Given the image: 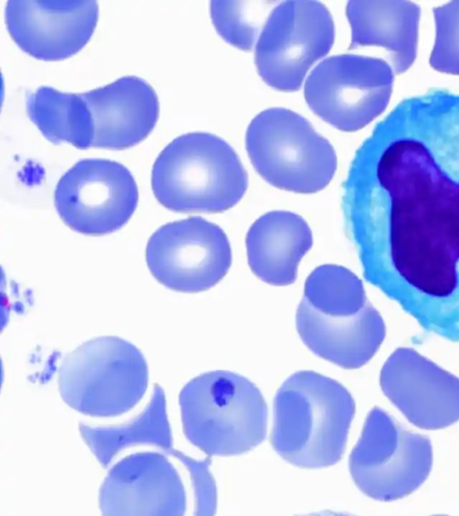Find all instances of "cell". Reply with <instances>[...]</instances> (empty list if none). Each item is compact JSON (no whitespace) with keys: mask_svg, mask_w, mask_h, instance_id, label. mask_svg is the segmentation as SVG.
I'll return each mask as SVG.
<instances>
[{"mask_svg":"<svg viewBox=\"0 0 459 516\" xmlns=\"http://www.w3.org/2000/svg\"><path fill=\"white\" fill-rule=\"evenodd\" d=\"M389 198L387 245L398 299L459 312V183L420 142H392L377 166Z\"/></svg>","mask_w":459,"mask_h":516,"instance_id":"cell-1","label":"cell"},{"mask_svg":"<svg viewBox=\"0 0 459 516\" xmlns=\"http://www.w3.org/2000/svg\"><path fill=\"white\" fill-rule=\"evenodd\" d=\"M355 402L337 381L299 371L279 388L273 400L271 443L288 462L320 469L342 457Z\"/></svg>","mask_w":459,"mask_h":516,"instance_id":"cell-2","label":"cell"},{"mask_svg":"<svg viewBox=\"0 0 459 516\" xmlns=\"http://www.w3.org/2000/svg\"><path fill=\"white\" fill-rule=\"evenodd\" d=\"M152 188L178 212H222L247 188V175L233 148L208 133L181 135L167 145L152 170Z\"/></svg>","mask_w":459,"mask_h":516,"instance_id":"cell-3","label":"cell"},{"mask_svg":"<svg viewBox=\"0 0 459 516\" xmlns=\"http://www.w3.org/2000/svg\"><path fill=\"white\" fill-rule=\"evenodd\" d=\"M183 431L209 456L245 453L266 437L267 406L259 389L229 371L202 374L180 391Z\"/></svg>","mask_w":459,"mask_h":516,"instance_id":"cell-4","label":"cell"},{"mask_svg":"<svg viewBox=\"0 0 459 516\" xmlns=\"http://www.w3.org/2000/svg\"><path fill=\"white\" fill-rule=\"evenodd\" d=\"M149 369L141 350L114 336L90 340L68 353L57 371L64 402L94 417L128 412L144 396Z\"/></svg>","mask_w":459,"mask_h":516,"instance_id":"cell-5","label":"cell"},{"mask_svg":"<svg viewBox=\"0 0 459 516\" xmlns=\"http://www.w3.org/2000/svg\"><path fill=\"white\" fill-rule=\"evenodd\" d=\"M246 149L266 182L294 193L324 189L337 168L330 142L306 118L282 108L265 109L251 121Z\"/></svg>","mask_w":459,"mask_h":516,"instance_id":"cell-6","label":"cell"},{"mask_svg":"<svg viewBox=\"0 0 459 516\" xmlns=\"http://www.w3.org/2000/svg\"><path fill=\"white\" fill-rule=\"evenodd\" d=\"M433 462L429 439L401 426L387 412L373 408L352 449L349 469L366 495L382 502L407 496L428 478Z\"/></svg>","mask_w":459,"mask_h":516,"instance_id":"cell-7","label":"cell"},{"mask_svg":"<svg viewBox=\"0 0 459 516\" xmlns=\"http://www.w3.org/2000/svg\"><path fill=\"white\" fill-rule=\"evenodd\" d=\"M334 40L326 7L316 1H285L273 7L255 45L257 72L273 89L294 91Z\"/></svg>","mask_w":459,"mask_h":516,"instance_id":"cell-8","label":"cell"},{"mask_svg":"<svg viewBox=\"0 0 459 516\" xmlns=\"http://www.w3.org/2000/svg\"><path fill=\"white\" fill-rule=\"evenodd\" d=\"M394 73L380 58L339 55L319 63L308 75L304 96L310 109L335 128L361 129L386 108Z\"/></svg>","mask_w":459,"mask_h":516,"instance_id":"cell-9","label":"cell"},{"mask_svg":"<svg viewBox=\"0 0 459 516\" xmlns=\"http://www.w3.org/2000/svg\"><path fill=\"white\" fill-rule=\"evenodd\" d=\"M54 199L60 218L70 228L102 236L130 219L137 206L138 190L132 174L122 164L86 159L60 177Z\"/></svg>","mask_w":459,"mask_h":516,"instance_id":"cell-10","label":"cell"},{"mask_svg":"<svg viewBox=\"0 0 459 516\" xmlns=\"http://www.w3.org/2000/svg\"><path fill=\"white\" fill-rule=\"evenodd\" d=\"M145 256L150 271L160 284L185 293L211 288L231 264L227 235L201 217L159 228L147 243Z\"/></svg>","mask_w":459,"mask_h":516,"instance_id":"cell-11","label":"cell"},{"mask_svg":"<svg viewBox=\"0 0 459 516\" xmlns=\"http://www.w3.org/2000/svg\"><path fill=\"white\" fill-rule=\"evenodd\" d=\"M385 395L414 426L427 430L459 420V378L411 348H398L380 372Z\"/></svg>","mask_w":459,"mask_h":516,"instance_id":"cell-12","label":"cell"},{"mask_svg":"<svg viewBox=\"0 0 459 516\" xmlns=\"http://www.w3.org/2000/svg\"><path fill=\"white\" fill-rule=\"evenodd\" d=\"M99 507L104 516H182L186 493L165 455L142 452L126 456L108 470Z\"/></svg>","mask_w":459,"mask_h":516,"instance_id":"cell-13","label":"cell"},{"mask_svg":"<svg viewBox=\"0 0 459 516\" xmlns=\"http://www.w3.org/2000/svg\"><path fill=\"white\" fill-rule=\"evenodd\" d=\"M99 18L96 1L9 0L7 30L30 56L58 61L79 52L91 39Z\"/></svg>","mask_w":459,"mask_h":516,"instance_id":"cell-14","label":"cell"},{"mask_svg":"<svg viewBox=\"0 0 459 516\" xmlns=\"http://www.w3.org/2000/svg\"><path fill=\"white\" fill-rule=\"evenodd\" d=\"M81 95L92 117L91 147L124 150L134 146L149 135L159 117L155 91L135 76Z\"/></svg>","mask_w":459,"mask_h":516,"instance_id":"cell-15","label":"cell"},{"mask_svg":"<svg viewBox=\"0 0 459 516\" xmlns=\"http://www.w3.org/2000/svg\"><path fill=\"white\" fill-rule=\"evenodd\" d=\"M296 325L300 339L313 353L346 369L367 364L385 336V322L370 303L353 315L333 317L318 312L303 298Z\"/></svg>","mask_w":459,"mask_h":516,"instance_id":"cell-16","label":"cell"},{"mask_svg":"<svg viewBox=\"0 0 459 516\" xmlns=\"http://www.w3.org/2000/svg\"><path fill=\"white\" fill-rule=\"evenodd\" d=\"M312 245V231L306 220L287 211H273L261 216L246 237L251 271L274 286L296 280L299 263Z\"/></svg>","mask_w":459,"mask_h":516,"instance_id":"cell-17","label":"cell"},{"mask_svg":"<svg viewBox=\"0 0 459 516\" xmlns=\"http://www.w3.org/2000/svg\"><path fill=\"white\" fill-rule=\"evenodd\" d=\"M346 15L351 29L350 48L380 46L390 52L393 70L401 74L417 55L420 8L410 1L352 0Z\"/></svg>","mask_w":459,"mask_h":516,"instance_id":"cell-18","label":"cell"},{"mask_svg":"<svg viewBox=\"0 0 459 516\" xmlns=\"http://www.w3.org/2000/svg\"><path fill=\"white\" fill-rule=\"evenodd\" d=\"M26 109L30 119L49 142H66L81 150L91 147L92 117L81 94L63 93L43 86L27 97Z\"/></svg>","mask_w":459,"mask_h":516,"instance_id":"cell-19","label":"cell"},{"mask_svg":"<svg viewBox=\"0 0 459 516\" xmlns=\"http://www.w3.org/2000/svg\"><path fill=\"white\" fill-rule=\"evenodd\" d=\"M80 432L103 467H107L113 457L127 446L150 443L169 448L171 445V433L162 389L155 385L152 401L134 421L114 427L81 425Z\"/></svg>","mask_w":459,"mask_h":516,"instance_id":"cell-20","label":"cell"},{"mask_svg":"<svg viewBox=\"0 0 459 516\" xmlns=\"http://www.w3.org/2000/svg\"><path fill=\"white\" fill-rule=\"evenodd\" d=\"M304 298L318 312L333 317L358 314L368 303L361 280L340 265L316 267L305 283Z\"/></svg>","mask_w":459,"mask_h":516,"instance_id":"cell-21","label":"cell"},{"mask_svg":"<svg viewBox=\"0 0 459 516\" xmlns=\"http://www.w3.org/2000/svg\"><path fill=\"white\" fill-rule=\"evenodd\" d=\"M273 2L212 1L211 17L220 34L230 45L250 50L259 38Z\"/></svg>","mask_w":459,"mask_h":516,"instance_id":"cell-22","label":"cell"},{"mask_svg":"<svg viewBox=\"0 0 459 516\" xmlns=\"http://www.w3.org/2000/svg\"><path fill=\"white\" fill-rule=\"evenodd\" d=\"M436 38L429 63L435 70L459 75V1L433 9Z\"/></svg>","mask_w":459,"mask_h":516,"instance_id":"cell-23","label":"cell"},{"mask_svg":"<svg viewBox=\"0 0 459 516\" xmlns=\"http://www.w3.org/2000/svg\"><path fill=\"white\" fill-rule=\"evenodd\" d=\"M177 456L188 468L194 484L196 497V514H213L216 507V490L213 478L208 468L210 460L196 461L181 453Z\"/></svg>","mask_w":459,"mask_h":516,"instance_id":"cell-24","label":"cell"}]
</instances>
